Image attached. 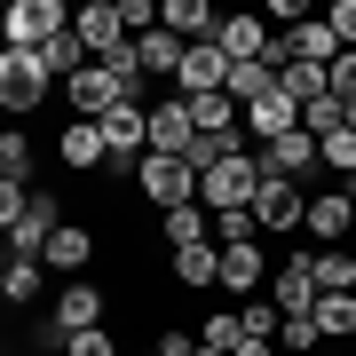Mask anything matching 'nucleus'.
<instances>
[{"mask_svg":"<svg viewBox=\"0 0 356 356\" xmlns=\"http://www.w3.org/2000/svg\"><path fill=\"white\" fill-rule=\"evenodd\" d=\"M48 95H56V79L40 64V48H0V119H24Z\"/></svg>","mask_w":356,"mask_h":356,"instance_id":"1","label":"nucleus"},{"mask_svg":"<svg viewBox=\"0 0 356 356\" xmlns=\"http://www.w3.org/2000/svg\"><path fill=\"white\" fill-rule=\"evenodd\" d=\"M254 191H261L254 151H238V159H222V166H206V175H198V206H206V214H245Z\"/></svg>","mask_w":356,"mask_h":356,"instance_id":"2","label":"nucleus"},{"mask_svg":"<svg viewBox=\"0 0 356 356\" xmlns=\"http://www.w3.org/2000/svg\"><path fill=\"white\" fill-rule=\"evenodd\" d=\"M56 32H72L64 0H8L0 8V48H48Z\"/></svg>","mask_w":356,"mask_h":356,"instance_id":"3","label":"nucleus"},{"mask_svg":"<svg viewBox=\"0 0 356 356\" xmlns=\"http://www.w3.org/2000/svg\"><path fill=\"white\" fill-rule=\"evenodd\" d=\"M103 325V293L95 285H64L56 293V309H48V325L32 332L40 348H72V332H95Z\"/></svg>","mask_w":356,"mask_h":356,"instance_id":"4","label":"nucleus"},{"mask_svg":"<svg viewBox=\"0 0 356 356\" xmlns=\"http://www.w3.org/2000/svg\"><path fill=\"white\" fill-rule=\"evenodd\" d=\"M135 182H143V198H151L159 214H175V206H198V175H191L182 159H159V151H143Z\"/></svg>","mask_w":356,"mask_h":356,"instance_id":"5","label":"nucleus"},{"mask_svg":"<svg viewBox=\"0 0 356 356\" xmlns=\"http://www.w3.org/2000/svg\"><path fill=\"white\" fill-rule=\"evenodd\" d=\"M269 301L277 317H317V254H285L269 269Z\"/></svg>","mask_w":356,"mask_h":356,"instance_id":"6","label":"nucleus"},{"mask_svg":"<svg viewBox=\"0 0 356 356\" xmlns=\"http://www.w3.org/2000/svg\"><path fill=\"white\" fill-rule=\"evenodd\" d=\"M56 229H64V198H56V191H32L24 222L8 229V254H16V261H40V254H48V238H56Z\"/></svg>","mask_w":356,"mask_h":356,"instance_id":"7","label":"nucleus"},{"mask_svg":"<svg viewBox=\"0 0 356 356\" xmlns=\"http://www.w3.org/2000/svg\"><path fill=\"white\" fill-rule=\"evenodd\" d=\"M301 222H309V191H301V182H261V191H254V229L293 238Z\"/></svg>","mask_w":356,"mask_h":356,"instance_id":"8","label":"nucleus"},{"mask_svg":"<svg viewBox=\"0 0 356 356\" xmlns=\"http://www.w3.org/2000/svg\"><path fill=\"white\" fill-rule=\"evenodd\" d=\"M143 127H151V151H159V159H191V143H198L191 103H182V95H159L151 111H143Z\"/></svg>","mask_w":356,"mask_h":356,"instance_id":"9","label":"nucleus"},{"mask_svg":"<svg viewBox=\"0 0 356 356\" xmlns=\"http://www.w3.org/2000/svg\"><path fill=\"white\" fill-rule=\"evenodd\" d=\"M72 32H79V48H88L95 64L127 48V32H119V0H88V8H72Z\"/></svg>","mask_w":356,"mask_h":356,"instance_id":"10","label":"nucleus"},{"mask_svg":"<svg viewBox=\"0 0 356 356\" xmlns=\"http://www.w3.org/2000/svg\"><path fill=\"white\" fill-rule=\"evenodd\" d=\"M222 285H229V301H261V285H269L261 238H254V245H222Z\"/></svg>","mask_w":356,"mask_h":356,"instance_id":"11","label":"nucleus"},{"mask_svg":"<svg viewBox=\"0 0 356 356\" xmlns=\"http://www.w3.org/2000/svg\"><path fill=\"white\" fill-rule=\"evenodd\" d=\"M238 127L254 135V143H285L293 127H301V103H293V95L277 88V95H261V103H245V111H238Z\"/></svg>","mask_w":356,"mask_h":356,"instance_id":"12","label":"nucleus"},{"mask_svg":"<svg viewBox=\"0 0 356 356\" xmlns=\"http://www.w3.org/2000/svg\"><path fill=\"white\" fill-rule=\"evenodd\" d=\"M143 111H151V103H119V111H103L95 127H103V151L111 159H143L151 151V127H143Z\"/></svg>","mask_w":356,"mask_h":356,"instance_id":"13","label":"nucleus"},{"mask_svg":"<svg viewBox=\"0 0 356 356\" xmlns=\"http://www.w3.org/2000/svg\"><path fill=\"white\" fill-rule=\"evenodd\" d=\"M309 238H317V245H341L348 238V229H356V191H325V198H309Z\"/></svg>","mask_w":356,"mask_h":356,"instance_id":"14","label":"nucleus"},{"mask_svg":"<svg viewBox=\"0 0 356 356\" xmlns=\"http://www.w3.org/2000/svg\"><path fill=\"white\" fill-rule=\"evenodd\" d=\"M222 79H229V56L206 40V48L182 56V72H175V95H222Z\"/></svg>","mask_w":356,"mask_h":356,"instance_id":"15","label":"nucleus"},{"mask_svg":"<svg viewBox=\"0 0 356 356\" xmlns=\"http://www.w3.org/2000/svg\"><path fill=\"white\" fill-rule=\"evenodd\" d=\"M159 24L175 32L182 48H206V40H214V24H222V16L206 8V0H159Z\"/></svg>","mask_w":356,"mask_h":356,"instance_id":"16","label":"nucleus"},{"mask_svg":"<svg viewBox=\"0 0 356 356\" xmlns=\"http://www.w3.org/2000/svg\"><path fill=\"white\" fill-rule=\"evenodd\" d=\"M214 48L229 56V64H261L269 24H261V16H222V24H214Z\"/></svg>","mask_w":356,"mask_h":356,"instance_id":"17","label":"nucleus"},{"mask_svg":"<svg viewBox=\"0 0 356 356\" xmlns=\"http://www.w3.org/2000/svg\"><path fill=\"white\" fill-rule=\"evenodd\" d=\"M285 48H293V64L332 72V56H341V32H332L325 16H309V24H293V32H285Z\"/></svg>","mask_w":356,"mask_h":356,"instance_id":"18","label":"nucleus"},{"mask_svg":"<svg viewBox=\"0 0 356 356\" xmlns=\"http://www.w3.org/2000/svg\"><path fill=\"white\" fill-rule=\"evenodd\" d=\"M88 261H95V238H88L79 222H64V229L48 238V254H40V269H56V277H72V269H88Z\"/></svg>","mask_w":356,"mask_h":356,"instance_id":"19","label":"nucleus"},{"mask_svg":"<svg viewBox=\"0 0 356 356\" xmlns=\"http://www.w3.org/2000/svg\"><path fill=\"white\" fill-rule=\"evenodd\" d=\"M56 159L79 166V175H88V166H103V159H111V151H103V127H95V119H72V127L56 135Z\"/></svg>","mask_w":356,"mask_h":356,"instance_id":"20","label":"nucleus"},{"mask_svg":"<svg viewBox=\"0 0 356 356\" xmlns=\"http://www.w3.org/2000/svg\"><path fill=\"white\" fill-rule=\"evenodd\" d=\"M135 56H143V79H175L191 48H182V40H175V32L159 24V32H143V40H135Z\"/></svg>","mask_w":356,"mask_h":356,"instance_id":"21","label":"nucleus"},{"mask_svg":"<svg viewBox=\"0 0 356 356\" xmlns=\"http://www.w3.org/2000/svg\"><path fill=\"white\" fill-rule=\"evenodd\" d=\"M182 245H214V214L206 206H175L166 214V254H182Z\"/></svg>","mask_w":356,"mask_h":356,"instance_id":"22","label":"nucleus"},{"mask_svg":"<svg viewBox=\"0 0 356 356\" xmlns=\"http://www.w3.org/2000/svg\"><path fill=\"white\" fill-rule=\"evenodd\" d=\"M166 269H175V285H222V245H182Z\"/></svg>","mask_w":356,"mask_h":356,"instance_id":"23","label":"nucleus"},{"mask_svg":"<svg viewBox=\"0 0 356 356\" xmlns=\"http://www.w3.org/2000/svg\"><path fill=\"white\" fill-rule=\"evenodd\" d=\"M222 95H229V103H238V111H245V103L277 95V72H269V64H229V79H222Z\"/></svg>","mask_w":356,"mask_h":356,"instance_id":"24","label":"nucleus"},{"mask_svg":"<svg viewBox=\"0 0 356 356\" xmlns=\"http://www.w3.org/2000/svg\"><path fill=\"white\" fill-rule=\"evenodd\" d=\"M341 127H348V103L332 95V88L301 103V135H317V143H325V135H341Z\"/></svg>","mask_w":356,"mask_h":356,"instance_id":"25","label":"nucleus"},{"mask_svg":"<svg viewBox=\"0 0 356 356\" xmlns=\"http://www.w3.org/2000/svg\"><path fill=\"white\" fill-rule=\"evenodd\" d=\"M0 301H8V309L40 301V261H16V254H0Z\"/></svg>","mask_w":356,"mask_h":356,"instance_id":"26","label":"nucleus"},{"mask_svg":"<svg viewBox=\"0 0 356 356\" xmlns=\"http://www.w3.org/2000/svg\"><path fill=\"white\" fill-rule=\"evenodd\" d=\"M317 332L325 341H348L356 332V293H317Z\"/></svg>","mask_w":356,"mask_h":356,"instance_id":"27","label":"nucleus"},{"mask_svg":"<svg viewBox=\"0 0 356 356\" xmlns=\"http://www.w3.org/2000/svg\"><path fill=\"white\" fill-rule=\"evenodd\" d=\"M317 293H356V254L348 245H325L317 254Z\"/></svg>","mask_w":356,"mask_h":356,"instance_id":"28","label":"nucleus"},{"mask_svg":"<svg viewBox=\"0 0 356 356\" xmlns=\"http://www.w3.org/2000/svg\"><path fill=\"white\" fill-rule=\"evenodd\" d=\"M277 301H238V332H245V341H269V348H277Z\"/></svg>","mask_w":356,"mask_h":356,"instance_id":"29","label":"nucleus"},{"mask_svg":"<svg viewBox=\"0 0 356 356\" xmlns=\"http://www.w3.org/2000/svg\"><path fill=\"white\" fill-rule=\"evenodd\" d=\"M317 348H325L317 317H285V325H277V356H317Z\"/></svg>","mask_w":356,"mask_h":356,"instance_id":"30","label":"nucleus"},{"mask_svg":"<svg viewBox=\"0 0 356 356\" xmlns=\"http://www.w3.org/2000/svg\"><path fill=\"white\" fill-rule=\"evenodd\" d=\"M317 159L348 182V175H356V135H348V127H341V135H325V143H317Z\"/></svg>","mask_w":356,"mask_h":356,"instance_id":"31","label":"nucleus"},{"mask_svg":"<svg viewBox=\"0 0 356 356\" xmlns=\"http://www.w3.org/2000/svg\"><path fill=\"white\" fill-rule=\"evenodd\" d=\"M238 341H245V332H238V309H222V317H206V332H198V348H222V356L238 348Z\"/></svg>","mask_w":356,"mask_h":356,"instance_id":"32","label":"nucleus"},{"mask_svg":"<svg viewBox=\"0 0 356 356\" xmlns=\"http://www.w3.org/2000/svg\"><path fill=\"white\" fill-rule=\"evenodd\" d=\"M24 206H32V191H24V182H0V245H8V229L24 222Z\"/></svg>","mask_w":356,"mask_h":356,"instance_id":"33","label":"nucleus"},{"mask_svg":"<svg viewBox=\"0 0 356 356\" xmlns=\"http://www.w3.org/2000/svg\"><path fill=\"white\" fill-rule=\"evenodd\" d=\"M277 88H285L293 103H309V95H325V72H317V64H293V72L277 79Z\"/></svg>","mask_w":356,"mask_h":356,"instance_id":"34","label":"nucleus"},{"mask_svg":"<svg viewBox=\"0 0 356 356\" xmlns=\"http://www.w3.org/2000/svg\"><path fill=\"white\" fill-rule=\"evenodd\" d=\"M325 88L341 95V103H356V48H341V56H332V72H325Z\"/></svg>","mask_w":356,"mask_h":356,"instance_id":"35","label":"nucleus"},{"mask_svg":"<svg viewBox=\"0 0 356 356\" xmlns=\"http://www.w3.org/2000/svg\"><path fill=\"white\" fill-rule=\"evenodd\" d=\"M64 356H119V341L95 325V332H72V348H64Z\"/></svg>","mask_w":356,"mask_h":356,"instance_id":"36","label":"nucleus"},{"mask_svg":"<svg viewBox=\"0 0 356 356\" xmlns=\"http://www.w3.org/2000/svg\"><path fill=\"white\" fill-rule=\"evenodd\" d=\"M325 24L341 32V48H356V0H332V8H325Z\"/></svg>","mask_w":356,"mask_h":356,"instance_id":"37","label":"nucleus"},{"mask_svg":"<svg viewBox=\"0 0 356 356\" xmlns=\"http://www.w3.org/2000/svg\"><path fill=\"white\" fill-rule=\"evenodd\" d=\"M151 348H159V356H191L198 341H191V332H175V325H166V332H159V341H151Z\"/></svg>","mask_w":356,"mask_h":356,"instance_id":"38","label":"nucleus"},{"mask_svg":"<svg viewBox=\"0 0 356 356\" xmlns=\"http://www.w3.org/2000/svg\"><path fill=\"white\" fill-rule=\"evenodd\" d=\"M229 356H277V348H269V341H238V348H229Z\"/></svg>","mask_w":356,"mask_h":356,"instance_id":"39","label":"nucleus"},{"mask_svg":"<svg viewBox=\"0 0 356 356\" xmlns=\"http://www.w3.org/2000/svg\"><path fill=\"white\" fill-rule=\"evenodd\" d=\"M348 135H356V103H348Z\"/></svg>","mask_w":356,"mask_h":356,"instance_id":"40","label":"nucleus"},{"mask_svg":"<svg viewBox=\"0 0 356 356\" xmlns=\"http://www.w3.org/2000/svg\"><path fill=\"white\" fill-rule=\"evenodd\" d=\"M191 356H222V348H191Z\"/></svg>","mask_w":356,"mask_h":356,"instance_id":"41","label":"nucleus"},{"mask_svg":"<svg viewBox=\"0 0 356 356\" xmlns=\"http://www.w3.org/2000/svg\"><path fill=\"white\" fill-rule=\"evenodd\" d=\"M317 356H341V348H317Z\"/></svg>","mask_w":356,"mask_h":356,"instance_id":"42","label":"nucleus"},{"mask_svg":"<svg viewBox=\"0 0 356 356\" xmlns=\"http://www.w3.org/2000/svg\"><path fill=\"white\" fill-rule=\"evenodd\" d=\"M143 356H159V348H143Z\"/></svg>","mask_w":356,"mask_h":356,"instance_id":"43","label":"nucleus"},{"mask_svg":"<svg viewBox=\"0 0 356 356\" xmlns=\"http://www.w3.org/2000/svg\"><path fill=\"white\" fill-rule=\"evenodd\" d=\"M348 191H356V175H348Z\"/></svg>","mask_w":356,"mask_h":356,"instance_id":"44","label":"nucleus"},{"mask_svg":"<svg viewBox=\"0 0 356 356\" xmlns=\"http://www.w3.org/2000/svg\"><path fill=\"white\" fill-rule=\"evenodd\" d=\"M0 356H8V348H0Z\"/></svg>","mask_w":356,"mask_h":356,"instance_id":"45","label":"nucleus"}]
</instances>
